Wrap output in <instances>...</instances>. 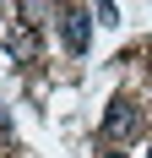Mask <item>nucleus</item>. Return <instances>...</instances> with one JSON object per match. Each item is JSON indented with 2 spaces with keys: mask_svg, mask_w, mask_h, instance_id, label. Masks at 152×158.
I'll return each mask as SVG.
<instances>
[{
  "mask_svg": "<svg viewBox=\"0 0 152 158\" xmlns=\"http://www.w3.org/2000/svg\"><path fill=\"white\" fill-rule=\"evenodd\" d=\"M136 131H141V109L130 104V98H114L109 114H103V136H109V142H130Z\"/></svg>",
  "mask_w": 152,
  "mask_h": 158,
  "instance_id": "obj_1",
  "label": "nucleus"
},
{
  "mask_svg": "<svg viewBox=\"0 0 152 158\" xmlns=\"http://www.w3.org/2000/svg\"><path fill=\"white\" fill-rule=\"evenodd\" d=\"M6 49H11L22 65L38 60V33H33V22H11V33H6Z\"/></svg>",
  "mask_w": 152,
  "mask_h": 158,
  "instance_id": "obj_2",
  "label": "nucleus"
},
{
  "mask_svg": "<svg viewBox=\"0 0 152 158\" xmlns=\"http://www.w3.org/2000/svg\"><path fill=\"white\" fill-rule=\"evenodd\" d=\"M60 33H65V49L82 55V49H87V11H82V6H65L60 11Z\"/></svg>",
  "mask_w": 152,
  "mask_h": 158,
  "instance_id": "obj_3",
  "label": "nucleus"
},
{
  "mask_svg": "<svg viewBox=\"0 0 152 158\" xmlns=\"http://www.w3.org/2000/svg\"><path fill=\"white\" fill-rule=\"evenodd\" d=\"M103 158H125V153H103Z\"/></svg>",
  "mask_w": 152,
  "mask_h": 158,
  "instance_id": "obj_4",
  "label": "nucleus"
},
{
  "mask_svg": "<svg viewBox=\"0 0 152 158\" xmlns=\"http://www.w3.org/2000/svg\"><path fill=\"white\" fill-rule=\"evenodd\" d=\"M147 158H152V153H147Z\"/></svg>",
  "mask_w": 152,
  "mask_h": 158,
  "instance_id": "obj_5",
  "label": "nucleus"
}]
</instances>
